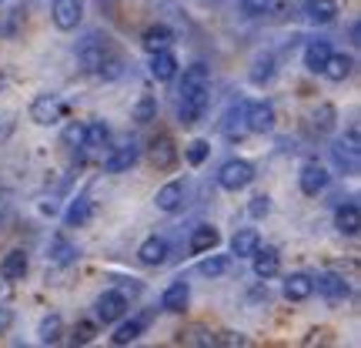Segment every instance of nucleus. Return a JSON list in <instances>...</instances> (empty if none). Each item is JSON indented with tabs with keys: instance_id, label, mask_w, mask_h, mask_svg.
<instances>
[{
	"instance_id": "nucleus-1",
	"label": "nucleus",
	"mask_w": 361,
	"mask_h": 348,
	"mask_svg": "<svg viewBox=\"0 0 361 348\" xmlns=\"http://www.w3.org/2000/svg\"><path fill=\"white\" fill-rule=\"evenodd\" d=\"M251 181H255V168H251L247 161H241V157L228 161V164L218 171V184L224 191H245Z\"/></svg>"
},
{
	"instance_id": "nucleus-2",
	"label": "nucleus",
	"mask_w": 361,
	"mask_h": 348,
	"mask_svg": "<svg viewBox=\"0 0 361 348\" xmlns=\"http://www.w3.org/2000/svg\"><path fill=\"white\" fill-rule=\"evenodd\" d=\"M61 117H64V104L57 101L54 94H40L37 101L30 104V121L40 124V128H51V124H57Z\"/></svg>"
},
{
	"instance_id": "nucleus-3",
	"label": "nucleus",
	"mask_w": 361,
	"mask_h": 348,
	"mask_svg": "<svg viewBox=\"0 0 361 348\" xmlns=\"http://www.w3.org/2000/svg\"><path fill=\"white\" fill-rule=\"evenodd\" d=\"M298 188L308 194V198H318V194L328 188V168L318 164V161H308V164L301 168V174H298Z\"/></svg>"
},
{
	"instance_id": "nucleus-4",
	"label": "nucleus",
	"mask_w": 361,
	"mask_h": 348,
	"mask_svg": "<svg viewBox=\"0 0 361 348\" xmlns=\"http://www.w3.org/2000/svg\"><path fill=\"white\" fill-rule=\"evenodd\" d=\"M84 17V4L80 0H54V11H51V20L57 30H74Z\"/></svg>"
},
{
	"instance_id": "nucleus-5",
	"label": "nucleus",
	"mask_w": 361,
	"mask_h": 348,
	"mask_svg": "<svg viewBox=\"0 0 361 348\" xmlns=\"http://www.w3.org/2000/svg\"><path fill=\"white\" fill-rule=\"evenodd\" d=\"M124 315H128V298L121 295V292H104V295L97 298V318H101L104 325L121 322Z\"/></svg>"
},
{
	"instance_id": "nucleus-6",
	"label": "nucleus",
	"mask_w": 361,
	"mask_h": 348,
	"mask_svg": "<svg viewBox=\"0 0 361 348\" xmlns=\"http://www.w3.org/2000/svg\"><path fill=\"white\" fill-rule=\"evenodd\" d=\"M245 124H247V131H255V134H268V131L274 128V104L271 101L251 104L245 111Z\"/></svg>"
},
{
	"instance_id": "nucleus-7",
	"label": "nucleus",
	"mask_w": 361,
	"mask_h": 348,
	"mask_svg": "<svg viewBox=\"0 0 361 348\" xmlns=\"http://www.w3.org/2000/svg\"><path fill=\"white\" fill-rule=\"evenodd\" d=\"M207 111V88L180 94V124H197Z\"/></svg>"
},
{
	"instance_id": "nucleus-8",
	"label": "nucleus",
	"mask_w": 361,
	"mask_h": 348,
	"mask_svg": "<svg viewBox=\"0 0 361 348\" xmlns=\"http://www.w3.org/2000/svg\"><path fill=\"white\" fill-rule=\"evenodd\" d=\"M137 157H141V148H137V144H124V148H117V151H111V155L104 157V171H107V174L130 171L137 164Z\"/></svg>"
},
{
	"instance_id": "nucleus-9",
	"label": "nucleus",
	"mask_w": 361,
	"mask_h": 348,
	"mask_svg": "<svg viewBox=\"0 0 361 348\" xmlns=\"http://www.w3.org/2000/svg\"><path fill=\"white\" fill-rule=\"evenodd\" d=\"M188 301H191L188 282H171L168 288H164V295H161V308L171 311V315H180V311L188 308Z\"/></svg>"
},
{
	"instance_id": "nucleus-10",
	"label": "nucleus",
	"mask_w": 361,
	"mask_h": 348,
	"mask_svg": "<svg viewBox=\"0 0 361 348\" xmlns=\"http://www.w3.org/2000/svg\"><path fill=\"white\" fill-rule=\"evenodd\" d=\"M151 164L157 171H171L178 164V148H174L171 138H154L151 141Z\"/></svg>"
},
{
	"instance_id": "nucleus-11",
	"label": "nucleus",
	"mask_w": 361,
	"mask_h": 348,
	"mask_svg": "<svg viewBox=\"0 0 361 348\" xmlns=\"http://www.w3.org/2000/svg\"><path fill=\"white\" fill-rule=\"evenodd\" d=\"M147 322H151V315H137V318H130V322H121L117 325V332L111 335V345H130V342H137L141 338V332L147 328Z\"/></svg>"
},
{
	"instance_id": "nucleus-12",
	"label": "nucleus",
	"mask_w": 361,
	"mask_h": 348,
	"mask_svg": "<svg viewBox=\"0 0 361 348\" xmlns=\"http://www.w3.org/2000/svg\"><path fill=\"white\" fill-rule=\"evenodd\" d=\"M251 265H255V275H258V278H274L278 268H281V255H278L274 248H264V251H261V245H258L255 255H251Z\"/></svg>"
},
{
	"instance_id": "nucleus-13",
	"label": "nucleus",
	"mask_w": 361,
	"mask_h": 348,
	"mask_svg": "<svg viewBox=\"0 0 361 348\" xmlns=\"http://www.w3.org/2000/svg\"><path fill=\"white\" fill-rule=\"evenodd\" d=\"M314 288L322 292L328 301H341V298H348V282L341 278V275H318V278H311Z\"/></svg>"
},
{
	"instance_id": "nucleus-14",
	"label": "nucleus",
	"mask_w": 361,
	"mask_h": 348,
	"mask_svg": "<svg viewBox=\"0 0 361 348\" xmlns=\"http://www.w3.org/2000/svg\"><path fill=\"white\" fill-rule=\"evenodd\" d=\"M141 44H144V51H147V54L168 51L171 44H174V34H171V27H164V24H151L147 30H144Z\"/></svg>"
},
{
	"instance_id": "nucleus-15",
	"label": "nucleus",
	"mask_w": 361,
	"mask_h": 348,
	"mask_svg": "<svg viewBox=\"0 0 361 348\" xmlns=\"http://www.w3.org/2000/svg\"><path fill=\"white\" fill-rule=\"evenodd\" d=\"M314 295V282L308 275H288L284 278V298L288 301H308Z\"/></svg>"
},
{
	"instance_id": "nucleus-16",
	"label": "nucleus",
	"mask_w": 361,
	"mask_h": 348,
	"mask_svg": "<svg viewBox=\"0 0 361 348\" xmlns=\"http://www.w3.org/2000/svg\"><path fill=\"white\" fill-rule=\"evenodd\" d=\"M351 71H355V61H351L348 54H335V51H331V57H328V61H324V67H322V74L328 80H335V84H341Z\"/></svg>"
},
{
	"instance_id": "nucleus-17",
	"label": "nucleus",
	"mask_w": 361,
	"mask_h": 348,
	"mask_svg": "<svg viewBox=\"0 0 361 348\" xmlns=\"http://www.w3.org/2000/svg\"><path fill=\"white\" fill-rule=\"evenodd\" d=\"M178 74V57L171 54V47L168 51H154L151 54V78L154 80H171Z\"/></svg>"
},
{
	"instance_id": "nucleus-18",
	"label": "nucleus",
	"mask_w": 361,
	"mask_h": 348,
	"mask_svg": "<svg viewBox=\"0 0 361 348\" xmlns=\"http://www.w3.org/2000/svg\"><path fill=\"white\" fill-rule=\"evenodd\" d=\"M335 224H338V232H341V234L355 238V234L361 232V211H358V205H355V201H348V205L338 208Z\"/></svg>"
},
{
	"instance_id": "nucleus-19",
	"label": "nucleus",
	"mask_w": 361,
	"mask_h": 348,
	"mask_svg": "<svg viewBox=\"0 0 361 348\" xmlns=\"http://www.w3.org/2000/svg\"><path fill=\"white\" fill-rule=\"evenodd\" d=\"M305 17L311 24H331L338 17V0H308L305 4Z\"/></svg>"
},
{
	"instance_id": "nucleus-20",
	"label": "nucleus",
	"mask_w": 361,
	"mask_h": 348,
	"mask_svg": "<svg viewBox=\"0 0 361 348\" xmlns=\"http://www.w3.org/2000/svg\"><path fill=\"white\" fill-rule=\"evenodd\" d=\"M137 258H141L144 265H151V268H154V265H164V261H168V241L157 238V234L147 238V241L137 248Z\"/></svg>"
},
{
	"instance_id": "nucleus-21",
	"label": "nucleus",
	"mask_w": 361,
	"mask_h": 348,
	"mask_svg": "<svg viewBox=\"0 0 361 348\" xmlns=\"http://www.w3.org/2000/svg\"><path fill=\"white\" fill-rule=\"evenodd\" d=\"M24 275H27V255L24 251L4 255V261H0V278H4V282H24Z\"/></svg>"
},
{
	"instance_id": "nucleus-22",
	"label": "nucleus",
	"mask_w": 361,
	"mask_h": 348,
	"mask_svg": "<svg viewBox=\"0 0 361 348\" xmlns=\"http://www.w3.org/2000/svg\"><path fill=\"white\" fill-rule=\"evenodd\" d=\"M328 57H331V44L328 40H311L308 47H305V67H308L311 74H322Z\"/></svg>"
},
{
	"instance_id": "nucleus-23",
	"label": "nucleus",
	"mask_w": 361,
	"mask_h": 348,
	"mask_svg": "<svg viewBox=\"0 0 361 348\" xmlns=\"http://www.w3.org/2000/svg\"><path fill=\"white\" fill-rule=\"evenodd\" d=\"M180 201H184V184L180 181H168L161 191H157V198H154V205L161 208V211H178L180 208Z\"/></svg>"
},
{
	"instance_id": "nucleus-24",
	"label": "nucleus",
	"mask_w": 361,
	"mask_h": 348,
	"mask_svg": "<svg viewBox=\"0 0 361 348\" xmlns=\"http://www.w3.org/2000/svg\"><path fill=\"white\" fill-rule=\"evenodd\" d=\"M221 241L218 228H211V224H201V228H194L191 234V251L194 255H207V251H214Z\"/></svg>"
},
{
	"instance_id": "nucleus-25",
	"label": "nucleus",
	"mask_w": 361,
	"mask_h": 348,
	"mask_svg": "<svg viewBox=\"0 0 361 348\" xmlns=\"http://www.w3.org/2000/svg\"><path fill=\"white\" fill-rule=\"evenodd\" d=\"M258 245H261L258 232H255V228H241V232H234V238H231V255H238V258H251Z\"/></svg>"
},
{
	"instance_id": "nucleus-26",
	"label": "nucleus",
	"mask_w": 361,
	"mask_h": 348,
	"mask_svg": "<svg viewBox=\"0 0 361 348\" xmlns=\"http://www.w3.org/2000/svg\"><path fill=\"white\" fill-rule=\"evenodd\" d=\"M211 84L207 78V67L204 64H191L184 71V80H180V94H191V90H204Z\"/></svg>"
},
{
	"instance_id": "nucleus-27",
	"label": "nucleus",
	"mask_w": 361,
	"mask_h": 348,
	"mask_svg": "<svg viewBox=\"0 0 361 348\" xmlns=\"http://www.w3.org/2000/svg\"><path fill=\"white\" fill-rule=\"evenodd\" d=\"M64 335V322H61V315H47L44 322H40V342L44 345H57Z\"/></svg>"
},
{
	"instance_id": "nucleus-28",
	"label": "nucleus",
	"mask_w": 361,
	"mask_h": 348,
	"mask_svg": "<svg viewBox=\"0 0 361 348\" xmlns=\"http://www.w3.org/2000/svg\"><path fill=\"white\" fill-rule=\"evenodd\" d=\"M87 218H90V201L87 198L71 201V208H67V215H64L67 228H80V224H87Z\"/></svg>"
},
{
	"instance_id": "nucleus-29",
	"label": "nucleus",
	"mask_w": 361,
	"mask_h": 348,
	"mask_svg": "<svg viewBox=\"0 0 361 348\" xmlns=\"http://www.w3.org/2000/svg\"><path fill=\"white\" fill-rule=\"evenodd\" d=\"M228 255H211V258H201V265H197V271L204 275V278H221L224 271H228Z\"/></svg>"
},
{
	"instance_id": "nucleus-30",
	"label": "nucleus",
	"mask_w": 361,
	"mask_h": 348,
	"mask_svg": "<svg viewBox=\"0 0 361 348\" xmlns=\"http://www.w3.org/2000/svg\"><path fill=\"white\" fill-rule=\"evenodd\" d=\"M74 255H78V251H74V245H67L64 238H54V241H51V255H47V258H51L54 265H71V261H74Z\"/></svg>"
},
{
	"instance_id": "nucleus-31",
	"label": "nucleus",
	"mask_w": 361,
	"mask_h": 348,
	"mask_svg": "<svg viewBox=\"0 0 361 348\" xmlns=\"http://www.w3.org/2000/svg\"><path fill=\"white\" fill-rule=\"evenodd\" d=\"M84 131H87V144L84 148H104L107 138H111V131H107L104 121H90V124H84Z\"/></svg>"
},
{
	"instance_id": "nucleus-32",
	"label": "nucleus",
	"mask_w": 361,
	"mask_h": 348,
	"mask_svg": "<svg viewBox=\"0 0 361 348\" xmlns=\"http://www.w3.org/2000/svg\"><path fill=\"white\" fill-rule=\"evenodd\" d=\"M221 131H224V138H241L247 131V124H245V111H231V114L224 117V124H221Z\"/></svg>"
},
{
	"instance_id": "nucleus-33",
	"label": "nucleus",
	"mask_w": 361,
	"mask_h": 348,
	"mask_svg": "<svg viewBox=\"0 0 361 348\" xmlns=\"http://www.w3.org/2000/svg\"><path fill=\"white\" fill-rule=\"evenodd\" d=\"M154 117H157V101L151 94H144L141 101H137V107H134V121L137 124H151Z\"/></svg>"
},
{
	"instance_id": "nucleus-34",
	"label": "nucleus",
	"mask_w": 361,
	"mask_h": 348,
	"mask_svg": "<svg viewBox=\"0 0 361 348\" xmlns=\"http://www.w3.org/2000/svg\"><path fill=\"white\" fill-rule=\"evenodd\" d=\"M207 155H211V144H207V141H191V144H188V151H184L188 164H194V168H197V164H204Z\"/></svg>"
},
{
	"instance_id": "nucleus-35",
	"label": "nucleus",
	"mask_w": 361,
	"mask_h": 348,
	"mask_svg": "<svg viewBox=\"0 0 361 348\" xmlns=\"http://www.w3.org/2000/svg\"><path fill=\"white\" fill-rule=\"evenodd\" d=\"M314 128L322 131V134H328V131L335 128V107H331V104H322V107L314 111Z\"/></svg>"
},
{
	"instance_id": "nucleus-36",
	"label": "nucleus",
	"mask_w": 361,
	"mask_h": 348,
	"mask_svg": "<svg viewBox=\"0 0 361 348\" xmlns=\"http://www.w3.org/2000/svg\"><path fill=\"white\" fill-rule=\"evenodd\" d=\"M64 144L67 148H84V144H87V131H84V124H78V121L67 124L64 128Z\"/></svg>"
},
{
	"instance_id": "nucleus-37",
	"label": "nucleus",
	"mask_w": 361,
	"mask_h": 348,
	"mask_svg": "<svg viewBox=\"0 0 361 348\" xmlns=\"http://www.w3.org/2000/svg\"><path fill=\"white\" fill-rule=\"evenodd\" d=\"M255 67H258V71H251V80H255V84H264V80H271V74H274V71H271V67H274V61H271V57H261Z\"/></svg>"
},
{
	"instance_id": "nucleus-38",
	"label": "nucleus",
	"mask_w": 361,
	"mask_h": 348,
	"mask_svg": "<svg viewBox=\"0 0 361 348\" xmlns=\"http://www.w3.org/2000/svg\"><path fill=\"white\" fill-rule=\"evenodd\" d=\"M247 211H251V218H264V215L271 211V198H268V194H258V198H251Z\"/></svg>"
},
{
	"instance_id": "nucleus-39",
	"label": "nucleus",
	"mask_w": 361,
	"mask_h": 348,
	"mask_svg": "<svg viewBox=\"0 0 361 348\" xmlns=\"http://www.w3.org/2000/svg\"><path fill=\"white\" fill-rule=\"evenodd\" d=\"M241 11H245L247 17H261V13L271 11V0H241Z\"/></svg>"
},
{
	"instance_id": "nucleus-40",
	"label": "nucleus",
	"mask_w": 361,
	"mask_h": 348,
	"mask_svg": "<svg viewBox=\"0 0 361 348\" xmlns=\"http://www.w3.org/2000/svg\"><path fill=\"white\" fill-rule=\"evenodd\" d=\"M94 332H97V328L90 322H80L78 328H74V345H87L90 338H94Z\"/></svg>"
},
{
	"instance_id": "nucleus-41",
	"label": "nucleus",
	"mask_w": 361,
	"mask_h": 348,
	"mask_svg": "<svg viewBox=\"0 0 361 348\" xmlns=\"http://www.w3.org/2000/svg\"><path fill=\"white\" fill-rule=\"evenodd\" d=\"M11 322H13V315L7 308H0V332H7V328H11Z\"/></svg>"
}]
</instances>
